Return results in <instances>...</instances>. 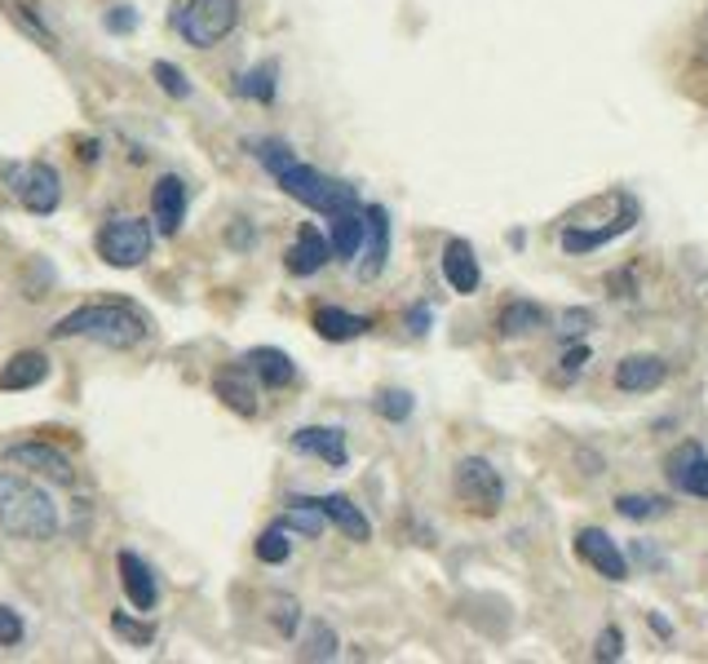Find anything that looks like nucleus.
<instances>
[{"instance_id": "nucleus-1", "label": "nucleus", "mask_w": 708, "mask_h": 664, "mask_svg": "<svg viewBox=\"0 0 708 664\" xmlns=\"http://www.w3.org/2000/svg\"><path fill=\"white\" fill-rule=\"evenodd\" d=\"M53 341H93L102 350H133L151 336L146 315L133 306V302H89V306H75L71 315H62L53 324Z\"/></svg>"}, {"instance_id": "nucleus-2", "label": "nucleus", "mask_w": 708, "mask_h": 664, "mask_svg": "<svg viewBox=\"0 0 708 664\" xmlns=\"http://www.w3.org/2000/svg\"><path fill=\"white\" fill-rule=\"evenodd\" d=\"M0 532L27 545H44L62 532V510L31 479L0 470Z\"/></svg>"}, {"instance_id": "nucleus-3", "label": "nucleus", "mask_w": 708, "mask_h": 664, "mask_svg": "<svg viewBox=\"0 0 708 664\" xmlns=\"http://www.w3.org/2000/svg\"><path fill=\"white\" fill-rule=\"evenodd\" d=\"M275 182H280V191H284L289 200H297V204H306L311 213H324V218L363 209V200H358V191H354L351 182L328 178L324 169H315V164H306V160H293Z\"/></svg>"}, {"instance_id": "nucleus-4", "label": "nucleus", "mask_w": 708, "mask_h": 664, "mask_svg": "<svg viewBox=\"0 0 708 664\" xmlns=\"http://www.w3.org/2000/svg\"><path fill=\"white\" fill-rule=\"evenodd\" d=\"M151 249H155V227L146 218H129V213L107 218L93 235V253L115 271H138L151 258Z\"/></svg>"}, {"instance_id": "nucleus-5", "label": "nucleus", "mask_w": 708, "mask_h": 664, "mask_svg": "<svg viewBox=\"0 0 708 664\" xmlns=\"http://www.w3.org/2000/svg\"><path fill=\"white\" fill-rule=\"evenodd\" d=\"M240 18H244V0H186L173 13V27L191 49H218L226 36H235Z\"/></svg>"}, {"instance_id": "nucleus-6", "label": "nucleus", "mask_w": 708, "mask_h": 664, "mask_svg": "<svg viewBox=\"0 0 708 664\" xmlns=\"http://www.w3.org/2000/svg\"><path fill=\"white\" fill-rule=\"evenodd\" d=\"M452 496L474 519H496L505 510V479L487 456H461L452 470Z\"/></svg>"}, {"instance_id": "nucleus-7", "label": "nucleus", "mask_w": 708, "mask_h": 664, "mask_svg": "<svg viewBox=\"0 0 708 664\" xmlns=\"http://www.w3.org/2000/svg\"><path fill=\"white\" fill-rule=\"evenodd\" d=\"M4 182L13 191V200L31 213V218H53L62 209V173L49 160H31V164H9Z\"/></svg>"}, {"instance_id": "nucleus-8", "label": "nucleus", "mask_w": 708, "mask_h": 664, "mask_svg": "<svg viewBox=\"0 0 708 664\" xmlns=\"http://www.w3.org/2000/svg\"><path fill=\"white\" fill-rule=\"evenodd\" d=\"M4 461L13 470H31L40 474L44 483H58V487H75V465L62 447L44 443V439H22V443H9L4 447Z\"/></svg>"}, {"instance_id": "nucleus-9", "label": "nucleus", "mask_w": 708, "mask_h": 664, "mask_svg": "<svg viewBox=\"0 0 708 664\" xmlns=\"http://www.w3.org/2000/svg\"><path fill=\"white\" fill-rule=\"evenodd\" d=\"M390 209L385 204H363V249L354 262L358 280H376L390 266Z\"/></svg>"}, {"instance_id": "nucleus-10", "label": "nucleus", "mask_w": 708, "mask_h": 664, "mask_svg": "<svg viewBox=\"0 0 708 664\" xmlns=\"http://www.w3.org/2000/svg\"><path fill=\"white\" fill-rule=\"evenodd\" d=\"M576 554H580V563H589L603 581H611V585L629 581V559H625V550H620V541H616L611 532H603V527H580V532H576Z\"/></svg>"}, {"instance_id": "nucleus-11", "label": "nucleus", "mask_w": 708, "mask_h": 664, "mask_svg": "<svg viewBox=\"0 0 708 664\" xmlns=\"http://www.w3.org/2000/svg\"><path fill=\"white\" fill-rule=\"evenodd\" d=\"M669 359L665 354H651V350H638V354H625L616 368H611V385L620 394H651L669 381Z\"/></svg>"}, {"instance_id": "nucleus-12", "label": "nucleus", "mask_w": 708, "mask_h": 664, "mask_svg": "<svg viewBox=\"0 0 708 664\" xmlns=\"http://www.w3.org/2000/svg\"><path fill=\"white\" fill-rule=\"evenodd\" d=\"M115 567H120V590H124L129 607L142 612V616H151L160 607V576H155V567L142 554H133V550H120Z\"/></svg>"}, {"instance_id": "nucleus-13", "label": "nucleus", "mask_w": 708, "mask_h": 664, "mask_svg": "<svg viewBox=\"0 0 708 664\" xmlns=\"http://www.w3.org/2000/svg\"><path fill=\"white\" fill-rule=\"evenodd\" d=\"M665 474H669L674 492L696 496V501H708V452L696 443V439L678 443V447L665 456Z\"/></svg>"}, {"instance_id": "nucleus-14", "label": "nucleus", "mask_w": 708, "mask_h": 664, "mask_svg": "<svg viewBox=\"0 0 708 664\" xmlns=\"http://www.w3.org/2000/svg\"><path fill=\"white\" fill-rule=\"evenodd\" d=\"M186 178L182 173H160L155 187H151V222H155V235H178L182 222H186Z\"/></svg>"}, {"instance_id": "nucleus-15", "label": "nucleus", "mask_w": 708, "mask_h": 664, "mask_svg": "<svg viewBox=\"0 0 708 664\" xmlns=\"http://www.w3.org/2000/svg\"><path fill=\"white\" fill-rule=\"evenodd\" d=\"M328 262H333L328 235H324L320 227L302 222L297 235H293V244H289V253H284V271H289L293 280H311V275H320Z\"/></svg>"}, {"instance_id": "nucleus-16", "label": "nucleus", "mask_w": 708, "mask_h": 664, "mask_svg": "<svg viewBox=\"0 0 708 664\" xmlns=\"http://www.w3.org/2000/svg\"><path fill=\"white\" fill-rule=\"evenodd\" d=\"M213 394L235 412V416H257L262 412V399H257V376L249 372V363H222L213 372Z\"/></svg>"}, {"instance_id": "nucleus-17", "label": "nucleus", "mask_w": 708, "mask_h": 664, "mask_svg": "<svg viewBox=\"0 0 708 664\" xmlns=\"http://www.w3.org/2000/svg\"><path fill=\"white\" fill-rule=\"evenodd\" d=\"M293 452L324 461L328 470H346L351 465V443L342 425H302L293 430Z\"/></svg>"}, {"instance_id": "nucleus-18", "label": "nucleus", "mask_w": 708, "mask_h": 664, "mask_svg": "<svg viewBox=\"0 0 708 664\" xmlns=\"http://www.w3.org/2000/svg\"><path fill=\"white\" fill-rule=\"evenodd\" d=\"M438 266H443V280H447V289H452L456 298H474V293H478V284H483V266H478V258H474V244H469V240L452 235V240L443 244Z\"/></svg>"}, {"instance_id": "nucleus-19", "label": "nucleus", "mask_w": 708, "mask_h": 664, "mask_svg": "<svg viewBox=\"0 0 708 664\" xmlns=\"http://www.w3.org/2000/svg\"><path fill=\"white\" fill-rule=\"evenodd\" d=\"M638 227V209L629 204V209H620L616 218H611V227H563V253H572V258H585V253H598L603 244H611V240H620L625 231H634Z\"/></svg>"}, {"instance_id": "nucleus-20", "label": "nucleus", "mask_w": 708, "mask_h": 664, "mask_svg": "<svg viewBox=\"0 0 708 664\" xmlns=\"http://www.w3.org/2000/svg\"><path fill=\"white\" fill-rule=\"evenodd\" d=\"M244 363H249V372L257 376V385H266V390H289V385L297 381V363H293V354L280 350V345H253V350L244 354Z\"/></svg>"}, {"instance_id": "nucleus-21", "label": "nucleus", "mask_w": 708, "mask_h": 664, "mask_svg": "<svg viewBox=\"0 0 708 664\" xmlns=\"http://www.w3.org/2000/svg\"><path fill=\"white\" fill-rule=\"evenodd\" d=\"M49 381V354L40 350H18L4 368H0V394H22Z\"/></svg>"}, {"instance_id": "nucleus-22", "label": "nucleus", "mask_w": 708, "mask_h": 664, "mask_svg": "<svg viewBox=\"0 0 708 664\" xmlns=\"http://www.w3.org/2000/svg\"><path fill=\"white\" fill-rule=\"evenodd\" d=\"M545 324H549V311H545L540 302H532V298H514V302H505L500 315H496V332H500L505 341L532 336V332H540Z\"/></svg>"}, {"instance_id": "nucleus-23", "label": "nucleus", "mask_w": 708, "mask_h": 664, "mask_svg": "<svg viewBox=\"0 0 708 664\" xmlns=\"http://www.w3.org/2000/svg\"><path fill=\"white\" fill-rule=\"evenodd\" d=\"M280 523H284L289 532L306 536V541H320V536H324V527H328V514H324L320 496H302V492H293V496L284 501Z\"/></svg>"}, {"instance_id": "nucleus-24", "label": "nucleus", "mask_w": 708, "mask_h": 664, "mask_svg": "<svg viewBox=\"0 0 708 664\" xmlns=\"http://www.w3.org/2000/svg\"><path fill=\"white\" fill-rule=\"evenodd\" d=\"M320 505H324V514H328V523L354 541V545H367L372 541V523H367V514L354 505L351 496H342V492H328V496H320Z\"/></svg>"}, {"instance_id": "nucleus-25", "label": "nucleus", "mask_w": 708, "mask_h": 664, "mask_svg": "<svg viewBox=\"0 0 708 664\" xmlns=\"http://www.w3.org/2000/svg\"><path fill=\"white\" fill-rule=\"evenodd\" d=\"M311 329H315V336H324V341L342 345V341L363 336V332L372 329V320H367V315H354V311H342V306H315Z\"/></svg>"}, {"instance_id": "nucleus-26", "label": "nucleus", "mask_w": 708, "mask_h": 664, "mask_svg": "<svg viewBox=\"0 0 708 664\" xmlns=\"http://www.w3.org/2000/svg\"><path fill=\"white\" fill-rule=\"evenodd\" d=\"M235 93L249 98V102H257V107H271V102L280 98V62H257V67H249V71L235 80Z\"/></svg>"}, {"instance_id": "nucleus-27", "label": "nucleus", "mask_w": 708, "mask_h": 664, "mask_svg": "<svg viewBox=\"0 0 708 664\" xmlns=\"http://www.w3.org/2000/svg\"><path fill=\"white\" fill-rule=\"evenodd\" d=\"M328 244H333L337 262H354L358 258V249H363V209L328 218Z\"/></svg>"}, {"instance_id": "nucleus-28", "label": "nucleus", "mask_w": 708, "mask_h": 664, "mask_svg": "<svg viewBox=\"0 0 708 664\" xmlns=\"http://www.w3.org/2000/svg\"><path fill=\"white\" fill-rule=\"evenodd\" d=\"M266 621H271V630H275L284 643H293V638L302 634V603L280 590V594L266 598Z\"/></svg>"}, {"instance_id": "nucleus-29", "label": "nucleus", "mask_w": 708, "mask_h": 664, "mask_svg": "<svg viewBox=\"0 0 708 664\" xmlns=\"http://www.w3.org/2000/svg\"><path fill=\"white\" fill-rule=\"evenodd\" d=\"M4 9H9V18L18 22V31H22V36H31L40 49L58 53V31H53V27H49V22H44V18H40V13L27 4V0H9Z\"/></svg>"}, {"instance_id": "nucleus-30", "label": "nucleus", "mask_w": 708, "mask_h": 664, "mask_svg": "<svg viewBox=\"0 0 708 664\" xmlns=\"http://www.w3.org/2000/svg\"><path fill=\"white\" fill-rule=\"evenodd\" d=\"M372 412H376L381 421H390V425H403V421L416 412V399H412V390L385 385V390H376V394H372Z\"/></svg>"}, {"instance_id": "nucleus-31", "label": "nucleus", "mask_w": 708, "mask_h": 664, "mask_svg": "<svg viewBox=\"0 0 708 664\" xmlns=\"http://www.w3.org/2000/svg\"><path fill=\"white\" fill-rule=\"evenodd\" d=\"M616 514L629 519V523H647V519L669 514V501L665 496H647V492H620L616 496Z\"/></svg>"}, {"instance_id": "nucleus-32", "label": "nucleus", "mask_w": 708, "mask_h": 664, "mask_svg": "<svg viewBox=\"0 0 708 664\" xmlns=\"http://www.w3.org/2000/svg\"><path fill=\"white\" fill-rule=\"evenodd\" d=\"M253 554H257V563H266V567H280V563H289V554H293V541H289V527L275 519L257 541H253Z\"/></svg>"}, {"instance_id": "nucleus-33", "label": "nucleus", "mask_w": 708, "mask_h": 664, "mask_svg": "<svg viewBox=\"0 0 708 664\" xmlns=\"http://www.w3.org/2000/svg\"><path fill=\"white\" fill-rule=\"evenodd\" d=\"M337 652H342V643H337L333 625H328V621H311L297 656H302V661H337Z\"/></svg>"}, {"instance_id": "nucleus-34", "label": "nucleus", "mask_w": 708, "mask_h": 664, "mask_svg": "<svg viewBox=\"0 0 708 664\" xmlns=\"http://www.w3.org/2000/svg\"><path fill=\"white\" fill-rule=\"evenodd\" d=\"M249 151H253V160H257L271 178H280V173L297 160V151H293L284 138H257V142H249Z\"/></svg>"}, {"instance_id": "nucleus-35", "label": "nucleus", "mask_w": 708, "mask_h": 664, "mask_svg": "<svg viewBox=\"0 0 708 664\" xmlns=\"http://www.w3.org/2000/svg\"><path fill=\"white\" fill-rule=\"evenodd\" d=\"M151 80H155L173 102L191 98V76H186L178 62H169V58H155V62H151Z\"/></svg>"}, {"instance_id": "nucleus-36", "label": "nucleus", "mask_w": 708, "mask_h": 664, "mask_svg": "<svg viewBox=\"0 0 708 664\" xmlns=\"http://www.w3.org/2000/svg\"><path fill=\"white\" fill-rule=\"evenodd\" d=\"M111 634H120L129 647H151L155 643V625L151 621H133L129 612H111Z\"/></svg>"}, {"instance_id": "nucleus-37", "label": "nucleus", "mask_w": 708, "mask_h": 664, "mask_svg": "<svg viewBox=\"0 0 708 664\" xmlns=\"http://www.w3.org/2000/svg\"><path fill=\"white\" fill-rule=\"evenodd\" d=\"M554 324H558V341H567V345H572V341H580L585 332L594 329V311H585V306H567V311H558V320H554Z\"/></svg>"}, {"instance_id": "nucleus-38", "label": "nucleus", "mask_w": 708, "mask_h": 664, "mask_svg": "<svg viewBox=\"0 0 708 664\" xmlns=\"http://www.w3.org/2000/svg\"><path fill=\"white\" fill-rule=\"evenodd\" d=\"M594 656L603 664L625 661V630H620V625H607V630L598 634V643H594Z\"/></svg>"}, {"instance_id": "nucleus-39", "label": "nucleus", "mask_w": 708, "mask_h": 664, "mask_svg": "<svg viewBox=\"0 0 708 664\" xmlns=\"http://www.w3.org/2000/svg\"><path fill=\"white\" fill-rule=\"evenodd\" d=\"M138 22H142V18H138V9H133V4H111V9L102 13V27H107L111 36H133V31H138Z\"/></svg>"}, {"instance_id": "nucleus-40", "label": "nucleus", "mask_w": 708, "mask_h": 664, "mask_svg": "<svg viewBox=\"0 0 708 664\" xmlns=\"http://www.w3.org/2000/svg\"><path fill=\"white\" fill-rule=\"evenodd\" d=\"M22 638H27V621L9 603H0V647H22Z\"/></svg>"}, {"instance_id": "nucleus-41", "label": "nucleus", "mask_w": 708, "mask_h": 664, "mask_svg": "<svg viewBox=\"0 0 708 664\" xmlns=\"http://www.w3.org/2000/svg\"><path fill=\"white\" fill-rule=\"evenodd\" d=\"M594 359V350H589V341H572L567 345V354H563V372L567 376H576V372H585V363Z\"/></svg>"}, {"instance_id": "nucleus-42", "label": "nucleus", "mask_w": 708, "mask_h": 664, "mask_svg": "<svg viewBox=\"0 0 708 664\" xmlns=\"http://www.w3.org/2000/svg\"><path fill=\"white\" fill-rule=\"evenodd\" d=\"M576 465H580V474H589V479H603V474H607V461H603V452H594V447H576Z\"/></svg>"}, {"instance_id": "nucleus-43", "label": "nucleus", "mask_w": 708, "mask_h": 664, "mask_svg": "<svg viewBox=\"0 0 708 664\" xmlns=\"http://www.w3.org/2000/svg\"><path fill=\"white\" fill-rule=\"evenodd\" d=\"M607 289H611V298H634V271H611Z\"/></svg>"}, {"instance_id": "nucleus-44", "label": "nucleus", "mask_w": 708, "mask_h": 664, "mask_svg": "<svg viewBox=\"0 0 708 664\" xmlns=\"http://www.w3.org/2000/svg\"><path fill=\"white\" fill-rule=\"evenodd\" d=\"M429 306H416V311H407V332H416V336H425L429 332Z\"/></svg>"}, {"instance_id": "nucleus-45", "label": "nucleus", "mask_w": 708, "mask_h": 664, "mask_svg": "<svg viewBox=\"0 0 708 664\" xmlns=\"http://www.w3.org/2000/svg\"><path fill=\"white\" fill-rule=\"evenodd\" d=\"M647 625H651V634H660V638H674V625H669V616H660V612H647Z\"/></svg>"}, {"instance_id": "nucleus-46", "label": "nucleus", "mask_w": 708, "mask_h": 664, "mask_svg": "<svg viewBox=\"0 0 708 664\" xmlns=\"http://www.w3.org/2000/svg\"><path fill=\"white\" fill-rule=\"evenodd\" d=\"M75 155H84V164H93V160H98V155H102V142H98V138H84V142H80V151H75Z\"/></svg>"}, {"instance_id": "nucleus-47", "label": "nucleus", "mask_w": 708, "mask_h": 664, "mask_svg": "<svg viewBox=\"0 0 708 664\" xmlns=\"http://www.w3.org/2000/svg\"><path fill=\"white\" fill-rule=\"evenodd\" d=\"M231 244H235V249H253V244H257V235H253L249 227H235V231H231Z\"/></svg>"}, {"instance_id": "nucleus-48", "label": "nucleus", "mask_w": 708, "mask_h": 664, "mask_svg": "<svg viewBox=\"0 0 708 664\" xmlns=\"http://www.w3.org/2000/svg\"><path fill=\"white\" fill-rule=\"evenodd\" d=\"M700 58L708 62V18H705V49H700Z\"/></svg>"}]
</instances>
